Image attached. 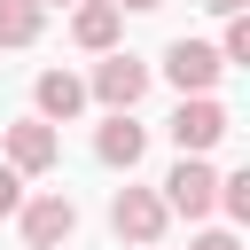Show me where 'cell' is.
Returning <instances> with one entry per match:
<instances>
[{
	"instance_id": "obj_16",
	"label": "cell",
	"mask_w": 250,
	"mask_h": 250,
	"mask_svg": "<svg viewBox=\"0 0 250 250\" xmlns=\"http://www.w3.org/2000/svg\"><path fill=\"white\" fill-rule=\"evenodd\" d=\"M203 8H211V16H242L250 0H203Z\"/></svg>"
},
{
	"instance_id": "obj_2",
	"label": "cell",
	"mask_w": 250,
	"mask_h": 250,
	"mask_svg": "<svg viewBox=\"0 0 250 250\" xmlns=\"http://www.w3.org/2000/svg\"><path fill=\"white\" fill-rule=\"evenodd\" d=\"M219 203V172L203 164V156H180L172 164V180H164V211H180V219H203Z\"/></svg>"
},
{
	"instance_id": "obj_6",
	"label": "cell",
	"mask_w": 250,
	"mask_h": 250,
	"mask_svg": "<svg viewBox=\"0 0 250 250\" xmlns=\"http://www.w3.org/2000/svg\"><path fill=\"white\" fill-rule=\"evenodd\" d=\"M94 94H102L109 109H133V102L148 94V62H141V55H102V62H94Z\"/></svg>"
},
{
	"instance_id": "obj_1",
	"label": "cell",
	"mask_w": 250,
	"mask_h": 250,
	"mask_svg": "<svg viewBox=\"0 0 250 250\" xmlns=\"http://www.w3.org/2000/svg\"><path fill=\"white\" fill-rule=\"evenodd\" d=\"M172 141H180V156L219 148V141H227V109H219L211 94H180V109H172Z\"/></svg>"
},
{
	"instance_id": "obj_18",
	"label": "cell",
	"mask_w": 250,
	"mask_h": 250,
	"mask_svg": "<svg viewBox=\"0 0 250 250\" xmlns=\"http://www.w3.org/2000/svg\"><path fill=\"white\" fill-rule=\"evenodd\" d=\"M141 250H156V242H141Z\"/></svg>"
},
{
	"instance_id": "obj_7",
	"label": "cell",
	"mask_w": 250,
	"mask_h": 250,
	"mask_svg": "<svg viewBox=\"0 0 250 250\" xmlns=\"http://www.w3.org/2000/svg\"><path fill=\"white\" fill-rule=\"evenodd\" d=\"M141 148H148V133L133 125V109H109V125L94 133V156H102V164H117V172H133V164H141Z\"/></svg>"
},
{
	"instance_id": "obj_8",
	"label": "cell",
	"mask_w": 250,
	"mask_h": 250,
	"mask_svg": "<svg viewBox=\"0 0 250 250\" xmlns=\"http://www.w3.org/2000/svg\"><path fill=\"white\" fill-rule=\"evenodd\" d=\"M8 164H16V172H47V164H55V125H47V117L8 125Z\"/></svg>"
},
{
	"instance_id": "obj_17",
	"label": "cell",
	"mask_w": 250,
	"mask_h": 250,
	"mask_svg": "<svg viewBox=\"0 0 250 250\" xmlns=\"http://www.w3.org/2000/svg\"><path fill=\"white\" fill-rule=\"evenodd\" d=\"M117 8H164V0H117Z\"/></svg>"
},
{
	"instance_id": "obj_11",
	"label": "cell",
	"mask_w": 250,
	"mask_h": 250,
	"mask_svg": "<svg viewBox=\"0 0 250 250\" xmlns=\"http://www.w3.org/2000/svg\"><path fill=\"white\" fill-rule=\"evenodd\" d=\"M39 8L47 0H0V47H31L39 39Z\"/></svg>"
},
{
	"instance_id": "obj_13",
	"label": "cell",
	"mask_w": 250,
	"mask_h": 250,
	"mask_svg": "<svg viewBox=\"0 0 250 250\" xmlns=\"http://www.w3.org/2000/svg\"><path fill=\"white\" fill-rule=\"evenodd\" d=\"M219 62H250V16H227V39H219Z\"/></svg>"
},
{
	"instance_id": "obj_10",
	"label": "cell",
	"mask_w": 250,
	"mask_h": 250,
	"mask_svg": "<svg viewBox=\"0 0 250 250\" xmlns=\"http://www.w3.org/2000/svg\"><path fill=\"white\" fill-rule=\"evenodd\" d=\"M70 39L94 47V55H109V47H117V0H86V8L70 16Z\"/></svg>"
},
{
	"instance_id": "obj_5",
	"label": "cell",
	"mask_w": 250,
	"mask_h": 250,
	"mask_svg": "<svg viewBox=\"0 0 250 250\" xmlns=\"http://www.w3.org/2000/svg\"><path fill=\"white\" fill-rule=\"evenodd\" d=\"M164 195H148V188H117V203H109V227L125 234V242H156L164 234Z\"/></svg>"
},
{
	"instance_id": "obj_15",
	"label": "cell",
	"mask_w": 250,
	"mask_h": 250,
	"mask_svg": "<svg viewBox=\"0 0 250 250\" xmlns=\"http://www.w3.org/2000/svg\"><path fill=\"white\" fill-rule=\"evenodd\" d=\"M188 250H242V242H234V234H227V227H211V234H195V242H188Z\"/></svg>"
},
{
	"instance_id": "obj_12",
	"label": "cell",
	"mask_w": 250,
	"mask_h": 250,
	"mask_svg": "<svg viewBox=\"0 0 250 250\" xmlns=\"http://www.w3.org/2000/svg\"><path fill=\"white\" fill-rule=\"evenodd\" d=\"M219 211L227 219H250V172H227L219 180Z\"/></svg>"
},
{
	"instance_id": "obj_4",
	"label": "cell",
	"mask_w": 250,
	"mask_h": 250,
	"mask_svg": "<svg viewBox=\"0 0 250 250\" xmlns=\"http://www.w3.org/2000/svg\"><path fill=\"white\" fill-rule=\"evenodd\" d=\"M16 211H23V242H31V250H55V242L78 234V203H70V195H31V203H16Z\"/></svg>"
},
{
	"instance_id": "obj_14",
	"label": "cell",
	"mask_w": 250,
	"mask_h": 250,
	"mask_svg": "<svg viewBox=\"0 0 250 250\" xmlns=\"http://www.w3.org/2000/svg\"><path fill=\"white\" fill-rule=\"evenodd\" d=\"M16 203H23V172H16V164H0V219H8Z\"/></svg>"
},
{
	"instance_id": "obj_3",
	"label": "cell",
	"mask_w": 250,
	"mask_h": 250,
	"mask_svg": "<svg viewBox=\"0 0 250 250\" xmlns=\"http://www.w3.org/2000/svg\"><path fill=\"white\" fill-rule=\"evenodd\" d=\"M219 70H227V62H219V47H203V39H172V47H164V78H172L180 94H211Z\"/></svg>"
},
{
	"instance_id": "obj_9",
	"label": "cell",
	"mask_w": 250,
	"mask_h": 250,
	"mask_svg": "<svg viewBox=\"0 0 250 250\" xmlns=\"http://www.w3.org/2000/svg\"><path fill=\"white\" fill-rule=\"evenodd\" d=\"M31 102H39V117H47V125H62V117H78V109H86V86H78L70 70H39Z\"/></svg>"
}]
</instances>
